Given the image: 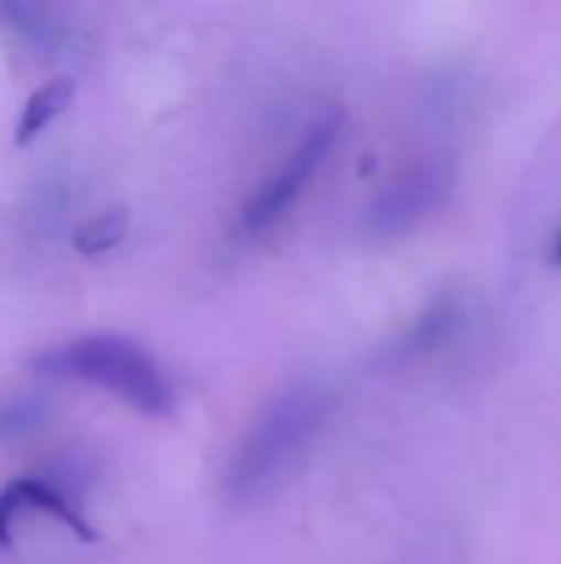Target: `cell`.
Wrapping results in <instances>:
<instances>
[{"label":"cell","mask_w":561,"mask_h":564,"mask_svg":"<svg viewBox=\"0 0 561 564\" xmlns=\"http://www.w3.org/2000/svg\"><path fill=\"white\" fill-rule=\"evenodd\" d=\"M327 420V393L294 383L278 393L241 436L225 469V499L235 506L274 496L301 466Z\"/></svg>","instance_id":"cell-1"},{"label":"cell","mask_w":561,"mask_h":564,"mask_svg":"<svg viewBox=\"0 0 561 564\" xmlns=\"http://www.w3.org/2000/svg\"><path fill=\"white\" fill-rule=\"evenodd\" d=\"M30 367L43 377L93 383L145 416H169L175 406V387L159 360L142 344L119 334H86L66 340L36 354Z\"/></svg>","instance_id":"cell-2"},{"label":"cell","mask_w":561,"mask_h":564,"mask_svg":"<svg viewBox=\"0 0 561 564\" xmlns=\"http://www.w3.org/2000/svg\"><path fill=\"white\" fill-rule=\"evenodd\" d=\"M337 132H341V116H327V119H317L304 139L298 142V149L281 162V169L251 195V202L241 208V218H238V235H245L248 241L251 238H261L268 235L281 218H288V212L298 205V198L304 195L308 182L317 175V169L324 165V159L331 155L334 142H337Z\"/></svg>","instance_id":"cell-3"},{"label":"cell","mask_w":561,"mask_h":564,"mask_svg":"<svg viewBox=\"0 0 561 564\" xmlns=\"http://www.w3.org/2000/svg\"><path fill=\"white\" fill-rule=\"evenodd\" d=\"M0 26L33 56H60L69 46V23L60 10L46 3H23V0H3L0 3Z\"/></svg>","instance_id":"cell-4"},{"label":"cell","mask_w":561,"mask_h":564,"mask_svg":"<svg viewBox=\"0 0 561 564\" xmlns=\"http://www.w3.org/2000/svg\"><path fill=\"white\" fill-rule=\"evenodd\" d=\"M433 195H436V175L433 172H423V169L413 172L410 178H403L397 188H390L377 202V208L370 215L374 231H380V235L403 231L417 215L427 212V205L433 202Z\"/></svg>","instance_id":"cell-5"},{"label":"cell","mask_w":561,"mask_h":564,"mask_svg":"<svg viewBox=\"0 0 561 564\" xmlns=\"http://www.w3.org/2000/svg\"><path fill=\"white\" fill-rule=\"evenodd\" d=\"M7 486L13 489L20 509H40V512L53 516L60 525H66L79 542H96V529L76 512V506H73L56 486H50V482H43V479H36V476L13 479V482H7Z\"/></svg>","instance_id":"cell-6"},{"label":"cell","mask_w":561,"mask_h":564,"mask_svg":"<svg viewBox=\"0 0 561 564\" xmlns=\"http://www.w3.org/2000/svg\"><path fill=\"white\" fill-rule=\"evenodd\" d=\"M69 99H73V83L69 79H50L36 93H30L26 102H23V109H20L13 142L17 145H30L69 106Z\"/></svg>","instance_id":"cell-7"},{"label":"cell","mask_w":561,"mask_h":564,"mask_svg":"<svg viewBox=\"0 0 561 564\" xmlns=\"http://www.w3.org/2000/svg\"><path fill=\"white\" fill-rule=\"evenodd\" d=\"M129 212L122 205L116 208H106L93 218H86L76 231H73V248L86 258H96V254H106L112 251L116 245H122V238L129 235Z\"/></svg>","instance_id":"cell-8"},{"label":"cell","mask_w":561,"mask_h":564,"mask_svg":"<svg viewBox=\"0 0 561 564\" xmlns=\"http://www.w3.org/2000/svg\"><path fill=\"white\" fill-rule=\"evenodd\" d=\"M50 413H53V406L40 393H20L13 400H3L0 403V446L20 443V440L33 436L36 430H43Z\"/></svg>","instance_id":"cell-9"},{"label":"cell","mask_w":561,"mask_h":564,"mask_svg":"<svg viewBox=\"0 0 561 564\" xmlns=\"http://www.w3.org/2000/svg\"><path fill=\"white\" fill-rule=\"evenodd\" d=\"M17 512H20V502H17V496H13V489L10 486H3L0 489V549H10V525H13V519H17Z\"/></svg>","instance_id":"cell-10"},{"label":"cell","mask_w":561,"mask_h":564,"mask_svg":"<svg viewBox=\"0 0 561 564\" xmlns=\"http://www.w3.org/2000/svg\"><path fill=\"white\" fill-rule=\"evenodd\" d=\"M555 258H559V264H561V235H559V241H555Z\"/></svg>","instance_id":"cell-11"}]
</instances>
